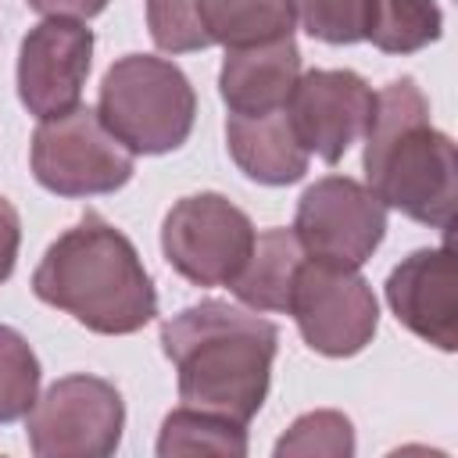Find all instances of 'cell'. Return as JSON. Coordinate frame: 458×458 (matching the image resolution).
<instances>
[{"label":"cell","instance_id":"cell-3","mask_svg":"<svg viewBox=\"0 0 458 458\" xmlns=\"http://www.w3.org/2000/svg\"><path fill=\"white\" fill-rule=\"evenodd\" d=\"M365 179L386 208L429 229H451L458 200L454 140L429 122V100L408 75L376 93L365 132Z\"/></svg>","mask_w":458,"mask_h":458},{"label":"cell","instance_id":"cell-23","mask_svg":"<svg viewBox=\"0 0 458 458\" xmlns=\"http://www.w3.org/2000/svg\"><path fill=\"white\" fill-rule=\"evenodd\" d=\"M18 247H21V218H18L14 204L0 193V283L11 279L14 261H18Z\"/></svg>","mask_w":458,"mask_h":458},{"label":"cell","instance_id":"cell-13","mask_svg":"<svg viewBox=\"0 0 458 458\" xmlns=\"http://www.w3.org/2000/svg\"><path fill=\"white\" fill-rule=\"evenodd\" d=\"M297 79H301V50L293 36H283L272 43L229 47L218 72V93L229 114L254 118L286 107Z\"/></svg>","mask_w":458,"mask_h":458},{"label":"cell","instance_id":"cell-21","mask_svg":"<svg viewBox=\"0 0 458 458\" xmlns=\"http://www.w3.org/2000/svg\"><path fill=\"white\" fill-rule=\"evenodd\" d=\"M293 18L311 39L347 47L361 43L369 29V0H290Z\"/></svg>","mask_w":458,"mask_h":458},{"label":"cell","instance_id":"cell-22","mask_svg":"<svg viewBox=\"0 0 458 458\" xmlns=\"http://www.w3.org/2000/svg\"><path fill=\"white\" fill-rule=\"evenodd\" d=\"M147 29L165 54H190L211 47L197 25L193 0H147Z\"/></svg>","mask_w":458,"mask_h":458},{"label":"cell","instance_id":"cell-12","mask_svg":"<svg viewBox=\"0 0 458 458\" xmlns=\"http://www.w3.org/2000/svg\"><path fill=\"white\" fill-rule=\"evenodd\" d=\"M386 304L397 322L419 340L454 351L458 347V301L451 247H422L401 258L386 276Z\"/></svg>","mask_w":458,"mask_h":458},{"label":"cell","instance_id":"cell-9","mask_svg":"<svg viewBox=\"0 0 458 458\" xmlns=\"http://www.w3.org/2000/svg\"><path fill=\"white\" fill-rule=\"evenodd\" d=\"M293 233L315 261L361 268L386 236V204L351 175H326L301 193Z\"/></svg>","mask_w":458,"mask_h":458},{"label":"cell","instance_id":"cell-16","mask_svg":"<svg viewBox=\"0 0 458 458\" xmlns=\"http://www.w3.org/2000/svg\"><path fill=\"white\" fill-rule=\"evenodd\" d=\"M193 14L208 43L254 47L293 36L290 0H193Z\"/></svg>","mask_w":458,"mask_h":458},{"label":"cell","instance_id":"cell-18","mask_svg":"<svg viewBox=\"0 0 458 458\" xmlns=\"http://www.w3.org/2000/svg\"><path fill=\"white\" fill-rule=\"evenodd\" d=\"M444 32V14L437 0H369L365 39L383 54H415L437 43Z\"/></svg>","mask_w":458,"mask_h":458},{"label":"cell","instance_id":"cell-17","mask_svg":"<svg viewBox=\"0 0 458 458\" xmlns=\"http://www.w3.org/2000/svg\"><path fill=\"white\" fill-rule=\"evenodd\" d=\"M157 454L161 458H179V454H218V458H243L247 454V426L197 411L179 404L175 411L165 415L161 433H157Z\"/></svg>","mask_w":458,"mask_h":458},{"label":"cell","instance_id":"cell-15","mask_svg":"<svg viewBox=\"0 0 458 458\" xmlns=\"http://www.w3.org/2000/svg\"><path fill=\"white\" fill-rule=\"evenodd\" d=\"M301 261H304V247L293 229L283 225L265 229L254 236L250 258L240 268V276L229 283V290L250 311H286Z\"/></svg>","mask_w":458,"mask_h":458},{"label":"cell","instance_id":"cell-20","mask_svg":"<svg viewBox=\"0 0 458 458\" xmlns=\"http://www.w3.org/2000/svg\"><path fill=\"white\" fill-rule=\"evenodd\" d=\"M39 397V358L29 340L0 322V426L18 422Z\"/></svg>","mask_w":458,"mask_h":458},{"label":"cell","instance_id":"cell-2","mask_svg":"<svg viewBox=\"0 0 458 458\" xmlns=\"http://www.w3.org/2000/svg\"><path fill=\"white\" fill-rule=\"evenodd\" d=\"M32 293L100 336L140 333L157 315V290L132 240L86 211L32 272Z\"/></svg>","mask_w":458,"mask_h":458},{"label":"cell","instance_id":"cell-24","mask_svg":"<svg viewBox=\"0 0 458 458\" xmlns=\"http://www.w3.org/2000/svg\"><path fill=\"white\" fill-rule=\"evenodd\" d=\"M32 11L47 14V18H72V21H86L97 18L111 0H25Z\"/></svg>","mask_w":458,"mask_h":458},{"label":"cell","instance_id":"cell-6","mask_svg":"<svg viewBox=\"0 0 458 458\" xmlns=\"http://www.w3.org/2000/svg\"><path fill=\"white\" fill-rule=\"evenodd\" d=\"M125 404L111 379L75 372L47 386L25 415L36 458H107L118 451Z\"/></svg>","mask_w":458,"mask_h":458},{"label":"cell","instance_id":"cell-14","mask_svg":"<svg viewBox=\"0 0 458 458\" xmlns=\"http://www.w3.org/2000/svg\"><path fill=\"white\" fill-rule=\"evenodd\" d=\"M225 147L236 168L261 182V186H290L304 179L308 172V150L301 147L293 122L286 107L268 111V114H229L225 118Z\"/></svg>","mask_w":458,"mask_h":458},{"label":"cell","instance_id":"cell-11","mask_svg":"<svg viewBox=\"0 0 458 458\" xmlns=\"http://www.w3.org/2000/svg\"><path fill=\"white\" fill-rule=\"evenodd\" d=\"M93 64V29L72 18L32 25L18 50V97L39 122L79 107Z\"/></svg>","mask_w":458,"mask_h":458},{"label":"cell","instance_id":"cell-1","mask_svg":"<svg viewBox=\"0 0 458 458\" xmlns=\"http://www.w3.org/2000/svg\"><path fill=\"white\" fill-rule=\"evenodd\" d=\"M161 347L186 408L247 426L268 397L279 329L229 301H200L161 322Z\"/></svg>","mask_w":458,"mask_h":458},{"label":"cell","instance_id":"cell-4","mask_svg":"<svg viewBox=\"0 0 458 458\" xmlns=\"http://www.w3.org/2000/svg\"><path fill=\"white\" fill-rule=\"evenodd\" d=\"M97 114L129 154H168L193 132L197 93L179 64L125 54L104 72Z\"/></svg>","mask_w":458,"mask_h":458},{"label":"cell","instance_id":"cell-10","mask_svg":"<svg viewBox=\"0 0 458 458\" xmlns=\"http://www.w3.org/2000/svg\"><path fill=\"white\" fill-rule=\"evenodd\" d=\"M372 111L376 93L351 68H311L297 79L286 100L301 147L326 165H336L358 140H365Z\"/></svg>","mask_w":458,"mask_h":458},{"label":"cell","instance_id":"cell-5","mask_svg":"<svg viewBox=\"0 0 458 458\" xmlns=\"http://www.w3.org/2000/svg\"><path fill=\"white\" fill-rule=\"evenodd\" d=\"M32 175L57 197H104L132 179V154L107 132L93 107H72L47 118L29 147Z\"/></svg>","mask_w":458,"mask_h":458},{"label":"cell","instance_id":"cell-7","mask_svg":"<svg viewBox=\"0 0 458 458\" xmlns=\"http://www.w3.org/2000/svg\"><path fill=\"white\" fill-rule=\"evenodd\" d=\"M254 222L222 193L179 197L161 222L165 261L193 286H229L250 258Z\"/></svg>","mask_w":458,"mask_h":458},{"label":"cell","instance_id":"cell-8","mask_svg":"<svg viewBox=\"0 0 458 458\" xmlns=\"http://www.w3.org/2000/svg\"><path fill=\"white\" fill-rule=\"evenodd\" d=\"M286 311L293 315L304 344L326 358H351L365 351L379 329V304L358 268L304 258Z\"/></svg>","mask_w":458,"mask_h":458},{"label":"cell","instance_id":"cell-19","mask_svg":"<svg viewBox=\"0 0 458 458\" xmlns=\"http://www.w3.org/2000/svg\"><path fill=\"white\" fill-rule=\"evenodd\" d=\"M276 458H351L354 454V426L344 411L318 408L304 411L290 422V429L272 447Z\"/></svg>","mask_w":458,"mask_h":458}]
</instances>
